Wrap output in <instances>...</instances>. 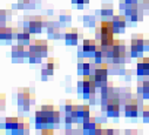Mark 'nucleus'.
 I'll return each instance as SVG.
<instances>
[{"label": "nucleus", "mask_w": 149, "mask_h": 135, "mask_svg": "<svg viewBox=\"0 0 149 135\" xmlns=\"http://www.w3.org/2000/svg\"><path fill=\"white\" fill-rule=\"evenodd\" d=\"M142 7L146 10H149V0H143L142 1Z\"/></svg>", "instance_id": "nucleus-40"}, {"label": "nucleus", "mask_w": 149, "mask_h": 135, "mask_svg": "<svg viewBox=\"0 0 149 135\" xmlns=\"http://www.w3.org/2000/svg\"><path fill=\"white\" fill-rule=\"evenodd\" d=\"M11 56H12V61L13 62H24V60H26L28 58V48L27 46H24L21 44L14 45L12 47L11 51Z\"/></svg>", "instance_id": "nucleus-10"}, {"label": "nucleus", "mask_w": 149, "mask_h": 135, "mask_svg": "<svg viewBox=\"0 0 149 135\" xmlns=\"http://www.w3.org/2000/svg\"><path fill=\"white\" fill-rule=\"evenodd\" d=\"M54 22H49L47 24V32H48V38L49 39H59L60 35H61V33H60V29L58 26L53 25Z\"/></svg>", "instance_id": "nucleus-24"}, {"label": "nucleus", "mask_w": 149, "mask_h": 135, "mask_svg": "<svg viewBox=\"0 0 149 135\" xmlns=\"http://www.w3.org/2000/svg\"><path fill=\"white\" fill-rule=\"evenodd\" d=\"M79 41L78 28H67L65 33V42L67 46H75Z\"/></svg>", "instance_id": "nucleus-18"}, {"label": "nucleus", "mask_w": 149, "mask_h": 135, "mask_svg": "<svg viewBox=\"0 0 149 135\" xmlns=\"http://www.w3.org/2000/svg\"><path fill=\"white\" fill-rule=\"evenodd\" d=\"M126 3L128 5H130V4H137V0H126Z\"/></svg>", "instance_id": "nucleus-41"}, {"label": "nucleus", "mask_w": 149, "mask_h": 135, "mask_svg": "<svg viewBox=\"0 0 149 135\" xmlns=\"http://www.w3.org/2000/svg\"><path fill=\"white\" fill-rule=\"evenodd\" d=\"M111 24H113V28H114V33L119 34V33H123L126 25H127V19L125 15H113L111 18Z\"/></svg>", "instance_id": "nucleus-17"}, {"label": "nucleus", "mask_w": 149, "mask_h": 135, "mask_svg": "<svg viewBox=\"0 0 149 135\" xmlns=\"http://www.w3.org/2000/svg\"><path fill=\"white\" fill-rule=\"evenodd\" d=\"M74 106H75V105H74L70 100H67L66 104H65V114H66V115L70 114L72 111H73V108H74Z\"/></svg>", "instance_id": "nucleus-34"}, {"label": "nucleus", "mask_w": 149, "mask_h": 135, "mask_svg": "<svg viewBox=\"0 0 149 135\" xmlns=\"http://www.w3.org/2000/svg\"><path fill=\"white\" fill-rule=\"evenodd\" d=\"M93 59H94L95 63H97V65H99V63H102V60L104 59V56H103V52H102V48H101L100 45L96 46V49H95V52H94Z\"/></svg>", "instance_id": "nucleus-28"}, {"label": "nucleus", "mask_w": 149, "mask_h": 135, "mask_svg": "<svg viewBox=\"0 0 149 135\" xmlns=\"http://www.w3.org/2000/svg\"><path fill=\"white\" fill-rule=\"evenodd\" d=\"M96 85V88H101L108 84V63L102 62L96 65L94 73L92 74Z\"/></svg>", "instance_id": "nucleus-4"}, {"label": "nucleus", "mask_w": 149, "mask_h": 135, "mask_svg": "<svg viewBox=\"0 0 149 135\" xmlns=\"http://www.w3.org/2000/svg\"><path fill=\"white\" fill-rule=\"evenodd\" d=\"M136 73L139 77H147L149 75V58H139L136 65Z\"/></svg>", "instance_id": "nucleus-19"}, {"label": "nucleus", "mask_w": 149, "mask_h": 135, "mask_svg": "<svg viewBox=\"0 0 149 135\" xmlns=\"http://www.w3.org/2000/svg\"><path fill=\"white\" fill-rule=\"evenodd\" d=\"M42 134H46V135H52L53 134V128H44L42 129Z\"/></svg>", "instance_id": "nucleus-38"}, {"label": "nucleus", "mask_w": 149, "mask_h": 135, "mask_svg": "<svg viewBox=\"0 0 149 135\" xmlns=\"http://www.w3.org/2000/svg\"><path fill=\"white\" fill-rule=\"evenodd\" d=\"M70 20H72V15H70V12H68V11L61 12V14H60V21H61V22H65V24H67V22H70Z\"/></svg>", "instance_id": "nucleus-31"}, {"label": "nucleus", "mask_w": 149, "mask_h": 135, "mask_svg": "<svg viewBox=\"0 0 149 135\" xmlns=\"http://www.w3.org/2000/svg\"><path fill=\"white\" fill-rule=\"evenodd\" d=\"M97 42L93 39H86L82 42V46L79 48V58H84V59H92L94 56V52L96 49Z\"/></svg>", "instance_id": "nucleus-7"}, {"label": "nucleus", "mask_w": 149, "mask_h": 135, "mask_svg": "<svg viewBox=\"0 0 149 135\" xmlns=\"http://www.w3.org/2000/svg\"><path fill=\"white\" fill-rule=\"evenodd\" d=\"M22 118L20 116H10V118H6L5 122H4V128L8 132V130H12L21 120Z\"/></svg>", "instance_id": "nucleus-25"}, {"label": "nucleus", "mask_w": 149, "mask_h": 135, "mask_svg": "<svg viewBox=\"0 0 149 135\" xmlns=\"http://www.w3.org/2000/svg\"><path fill=\"white\" fill-rule=\"evenodd\" d=\"M100 13H101V15H102V17H106V18L111 17V18H113V15H114L113 6L109 5V4H104V5H102Z\"/></svg>", "instance_id": "nucleus-27"}, {"label": "nucleus", "mask_w": 149, "mask_h": 135, "mask_svg": "<svg viewBox=\"0 0 149 135\" xmlns=\"http://www.w3.org/2000/svg\"><path fill=\"white\" fill-rule=\"evenodd\" d=\"M46 68L51 70V71H55L56 68H59V59H54V58H48L46 61Z\"/></svg>", "instance_id": "nucleus-29"}, {"label": "nucleus", "mask_w": 149, "mask_h": 135, "mask_svg": "<svg viewBox=\"0 0 149 135\" xmlns=\"http://www.w3.org/2000/svg\"><path fill=\"white\" fill-rule=\"evenodd\" d=\"M142 116H143V121L146 123H149V105L143 106V108H142Z\"/></svg>", "instance_id": "nucleus-35"}, {"label": "nucleus", "mask_w": 149, "mask_h": 135, "mask_svg": "<svg viewBox=\"0 0 149 135\" xmlns=\"http://www.w3.org/2000/svg\"><path fill=\"white\" fill-rule=\"evenodd\" d=\"M72 3L74 5H88L89 0H72Z\"/></svg>", "instance_id": "nucleus-37"}, {"label": "nucleus", "mask_w": 149, "mask_h": 135, "mask_svg": "<svg viewBox=\"0 0 149 135\" xmlns=\"http://www.w3.org/2000/svg\"><path fill=\"white\" fill-rule=\"evenodd\" d=\"M35 127L38 129H44V128H48L49 127L48 118L41 109L35 112Z\"/></svg>", "instance_id": "nucleus-20"}, {"label": "nucleus", "mask_w": 149, "mask_h": 135, "mask_svg": "<svg viewBox=\"0 0 149 135\" xmlns=\"http://www.w3.org/2000/svg\"><path fill=\"white\" fill-rule=\"evenodd\" d=\"M95 90H96V85L94 81L93 75H86L78 82V93L80 97L84 99H95Z\"/></svg>", "instance_id": "nucleus-1"}, {"label": "nucleus", "mask_w": 149, "mask_h": 135, "mask_svg": "<svg viewBox=\"0 0 149 135\" xmlns=\"http://www.w3.org/2000/svg\"><path fill=\"white\" fill-rule=\"evenodd\" d=\"M102 134H106V135H113V134H114V130H113V129H102Z\"/></svg>", "instance_id": "nucleus-39"}, {"label": "nucleus", "mask_w": 149, "mask_h": 135, "mask_svg": "<svg viewBox=\"0 0 149 135\" xmlns=\"http://www.w3.org/2000/svg\"><path fill=\"white\" fill-rule=\"evenodd\" d=\"M106 113L108 118H119L120 115V100L119 97H111L106 106Z\"/></svg>", "instance_id": "nucleus-13"}, {"label": "nucleus", "mask_w": 149, "mask_h": 135, "mask_svg": "<svg viewBox=\"0 0 149 135\" xmlns=\"http://www.w3.org/2000/svg\"><path fill=\"white\" fill-rule=\"evenodd\" d=\"M53 73H54V71H51V70L46 68V67L44 66V68L41 70V78H42V80L46 81V80L48 79V77L53 75Z\"/></svg>", "instance_id": "nucleus-33"}, {"label": "nucleus", "mask_w": 149, "mask_h": 135, "mask_svg": "<svg viewBox=\"0 0 149 135\" xmlns=\"http://www.w3.org/2000/svg\"><path fill=\"white\" fill-rule=\"evenodd\" d=\"M82 21H84L85 26H87V27H94L95 26V18L93 15H85L82 18Z\"/></svg>", "instance_id": "nucleus-30"}, {"label": "nucleus", "mask_w": 149, "mask_h": 135, "mask_svg": "<svg viewBox=\"0 0 149 135\" xmlns=\"http://www.w3.org/2000/svg\"><path fill=\"white\" fill-rule=\"evenodd\" d=\"M149 49V41L144 40L141 34L134 35L130 42V58H142V54Z\"/></svg>", "instance_id": "nucleus-3"}, {"label": "nucleus", "mask_w": 149, "mask_h": 135, "mask_svg": "<svg viewBox=\"0 0 149 135\" xmlns=\"http://www.w3.org/2000/svg\"><path fill=\"white\" fill-rule=\"evenodd\" d=\"M139 114V101L136 99H130L125 105V115L127 118H136Z\"/></svg>", "instance_id": "nucleus-16"}, {"label": "nucleus", "mask_w": 149, "mask_h": 135, "mask_svg": "<svg viewBox=\"0 0 149 135\" xmlns=\"http://www.w3.org/2000/svg\"><path fill=\"white\" fill-rule=\"evenodd\" d=\"M14 38V28L4 26L0 28V40H5V41H11Z\"/></svg>", "instance_id": "nucleus-23"}, {"label": "nucleus", "mask_w": 149, "mask_h": 135, "mask_svg": "<svg viewBox=\"0 0 149 135\" xmlns=\"http://www.w3.org/2000/svg\"><path fill=\"white\" fill-rule=\"evenodd\" d=\"M27 59H28V61H29L31 63H40L41 60H42V58L35 55V54H32V53H29V52H28V58H27Z\"/></svg>", "instance_id": "nucleus-32"}, {"label": "nucleus", "mask_w": 149, "mask_h": 135, "mask_svg": "<svg viewBox=\"0 0 149 135\" xmlns=\"http://www.w3.org/2000/svg\"><path fill=\"white\" fill-rule=\"evenodd\" d=\"M5 106H6V96L5 94L0 93V112H3L5 109Z\"/></svg>", "instance_id": "nucleus-36"}, {"label": "nucleus", "mask_w": 149, "mask_h": 135, "mask_svg": "<svg viewBox=\"0 0 149 135\" xmlns=\"http://www.w3.org/2000/svg\"><path fill=\"white\" fill-rule=\"evenodd\" d=\"M84 133L89 134V135H102V126L101 123L96 122L94 118H91L87 122L81 125Z\"/></svg>", "instance_id": "nucleus-12"}, {"label": "nucleus", "mask_w": 149, "mask_h": 135, "mask_svg": "<svg viewBox=\"0 0 149 135\" xmlns=\"http://www.w3.org/2000/svg\"><path fill=\"white\" fill-rule=\"evenodd\" d=\"M35 95L29 88H18L17 90V105L22 108V111H29V107L34 104Z\"/></svg>", "instance_id": "nucleus-2"}, {"label": "nucleus", "mask_w": 149, "mask_h": 135, "mask_svg": "<svg viewBox=\"0 0 149 135\" xmlns=\"http://www.w3.org/2000/svg\"><path fill=\"white\" fill-rule=\"evenodd\" d=\"M51 49H52V47L49 46L48 41H46V40H34L28 46L29 53L35 54L40 58H47Z\"/></svg>", "instance_id": "nucleus-5"}, {"label": "nucleus", "mask_w": 149, "mask_h": 135, "mask_svg": "<svg viewBox=\"0 0 149 135\" xmlns=\"http://www.w3.org/2000/svg\"><path fill=\"white\" fill-rule=\"evenodd\" d=\"M75 111H77V123L82 125L91 119V112L87 105H77Z\"/></svg>", "instance_id": "nucleus-15"}, {"label": "nucleus", "mask_w": 149, "mask_h": 135, "mask_svg": "<svg viewBox=\"0 0 149 135\" xmlns=\"http://www.w3.org/2000/svg\"><path fill=\"white\" fill-rule=\"evenodd\" d=\"M11 133L13 135H24V134H28L29 133V123L28 120H26L25 118H22L20 120V122L11 130Z\"/></svg>", "instance_id": "nucleus-21"}, {"label": "nucleus", "mask_w": 149, "mask_h": 135, "mask_svg": "<svg viewBox=\"0 0 149 135\" xmlns=\"http://www.w3.org/2000/svg\"><path fill=\"white\" fill-rule=\"evenodd\" d=\"M17 41H19V44L24 45V46H29V44L32 41H34L32 39V33L27 27H22V28H14V38Z\"/></svg>", "instance_id": "nucleus-9"}, {"label": "nucleus", "mask_w": 149, "mask_h": 135, "mask_svg": "<svg viewBox=\"0 0 149 135\" xmlns=\"http://www.w3.org/2000/svg\"><path fill=\"white\" fill-rule=\"evenodd\" d=\"M13 8H19V10L34 8V1L33 0H18V4H14Z\"/></svg>", "instance_id": "nucleus-26"}, {"label": "nucleus", "mask_w": 149, "mask_h": 135, "mask_svg": "<svg viewBox=\"0 0 149 135\" xmlns=\"http://www.w3.org/2000/svg\"><path fill=\"white\" fill-rule=\"evenodd\" d=\"M137 93L142 95L143 100H149V75L141 82H137Z\"/></svg>", "instance_id": "nucleus-22"}, {"label": "nucleus", "mask_w": 149, "mask_h": 135, "mask_svg": "<svg viewBox=\"0 0 149 135\" xmlns=\"http://www.w3.org/2000/svg\"><path fill=\"white\" fill-rule=\"evenodd\" d=\"M40 109L47 115L51 128H53L55 125H58L60 122V112H59L58 107H54L53 105H42L40 107Z\"/></svg>", "instance_id": "nucleus-8"}, {"label": "nucleus", "mask_w": 149, "mask_h": 135, "mask_svg": "<svg viewBox=\"0 0 149 135\" xmlns=\"http://www.w3.org/2000/svg\"><path fill=\"white\" fill-rule=\"evenodd\" d=\"M125 13H126L125 14L126 19L132 21V22H136L139 20H142V10L140 8V6L137 4L127 5Z\"/></svg>", "instance_id": "nucleus-11"}, {"label": "nucleus", "mask_w": 149, "mask_h": 135, "mask_svg": "<svg viewBox=\"0 0 149 135\" xmlns=\"http://www.w3.org/2000/svg\"><path fill=\"white\" fill-rule=\"evenodd\" d=\"M97 63H92L86 61L84 58H79V62H78V74L86 77V75H91L94 73V70Z\"/></svg>", "instance_id": "nucleus-14"}, {"label": "nucleus", "mask_w": 149, "mask_h": 135, "mask_svg": "<svg viewBox=\"0 0 149 135\" xmlns=\"http://www.w3.org/2000/svg\"><path fill=\"white\" fill-rule=\"evenodd\" d=\"M24 24L32 34H39L42 31V27H46V22L42 17H26Z\"/></svg>", "instance_id": "nucleus-6"}, {"label": "nucleus", "mask_w": 149, "mask_h": 135, "mask_svg": "<svg viewBox=\"0 0 149 135\" xmlns=\"http://www.w3.org/2000/svg\"><path fill=\"white\" fill-rule=\"evenodd\" d=\"M126 133H127V134H135L136 132H135V130H127Z\"/></svg>", "instance_id": "nucleus-42"}]
</instances>
